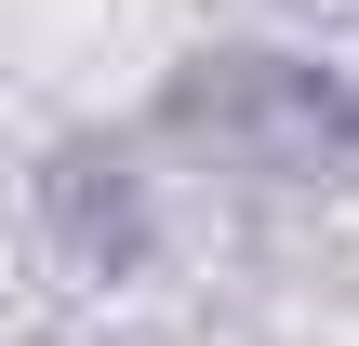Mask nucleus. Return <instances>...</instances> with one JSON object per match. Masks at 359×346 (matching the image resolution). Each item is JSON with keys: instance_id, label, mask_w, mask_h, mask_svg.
Returning <instances> with one entry per match:
<instances>
[{"instance_id": "f257e3e1", "label": "nucleus", "mask_w": 359, "mask_h": 346, "mask_svg": "<svg viewBox=\"0 0 359 346\" xmlns=\"http://www.w3.org/2000/svg\"><path fill=\"white\" fill-rule=\"evenodd\" d=\"M187 133H226L253 160H293V173H333L359 147V93L333 67H293V53H213L187 93H173Z\"/></svg>"}]
</instances>
